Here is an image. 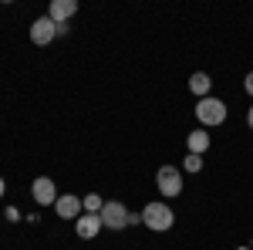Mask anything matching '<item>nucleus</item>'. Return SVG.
Here are the masks:
<instances>
[{
	"instance_id": "nucleus-1",
	"label": "nucleus",
	"mask_w": 253,
	"mask_h": 250,
	"mask_svg": "<svg viewBox=\"0 0 253 250\" xmlns=\"http://www.w3.org/2000/svg\"><path fill=\"white\" fill-rule=\"evenodd\" d=\"M142 223L152 233H166V230H172L175 213L166 200H152V203H145V210H142Z\"/></svg>"
},
{
	"instance_id": "nucleus-2",
	"label": "nucleus",
	"mask_w": 253,
	"mask_h": 250,
	"mask_svg": "<svg viewBox=\"0 0 253 250\" xmlns=\"http://www.w3.org/2000/svg\"><path fill=\"white\" fill-rule=\"evenodd\" d=\"M230 115V108H226V101H219V98H199L196 101V122H199V129H216V125H223Z\"/></svg>"
},
{
	"instance_id": "nucleus-3",
	"label": "nucleus",
	"mask_w": 253,
	"mask_h": 250,
	"mask_svg": "<svg viewBox=\"0 0 253 250\" xmlns=\"http://www.w3.org/2000/svg\"><path fill=\"white\" fill-rule=\"evenodd\" d=\"M156 190L162 193V200H175L179 193L186 190L182 186V169H175L172 162L169 166H159L156 169Z\"/></svg>"
},
{
	"instance_id": "nucleus-4",
	"label": "nucleus",
	"mask_w": 253,
	"mask_h": 250,
	"mask_svg": "<svg viewBox=\"0 0 253 250\" xmlns=\"http://www.w3.org/2000/svg\"><path fill=\"white\" fill-rule=\"evenodd\" d=\"M101 227L105 230H125L128 227V206L125 203H118V200H105V206H101Z\"/></svg>"
},
{
	"instance_id": "nucleus-5",
	"label": "nucleus",
	"mask_w": 253,
	"mask_h": 250,
	"mask_svg": "<svg viewBox=\"0 0 253 250\" xmlns=\"http://www.w3.org/2000/svg\"><path fill=\"white\" fill-rule=\"evenodd\" d=\"M31 196H34V203L38 206H54L58 203V186H54V179L51 176H38L34 183H31Z\"/></svg>"
},
{
	"instance_id": "nucleus-6",
	"label": "nucleus",
	"mask_w": 253,
	"mask_h": 250,
	"mask_svg": "<svg viewBox=\"0 0 253 250\" xmlns=\"http://www.w3.org/2000/svg\"><path fill=\"white\" fill-rule=\"evenodd\" d=\"M58 38V24L47 17H38L34 24H31V44H38V48H44V44H51V41Z\"/></svg>"
},
{
	"instance_id": "nucleus-7",
	"label": "nucleus",
	"mask_w": 253,
	"mask_h": 250,
	"mask_svg": "<svg viewBox=\"0 0 253 250\" xmlns=\"http://www.w3.org/2000/svg\"><path fill=\"white\" fill-rule=\"evenodd\" d=\"M101 230L105 227H101V216L98 213H81L78 220H75V233H78L81 240H95Z\"/></svg>"
},
{
	"instance_id": "nucleus-8",
	"label": "nucleus",
	"mask_w": 253,
	"mask_h": 250,
	"mask_svg": "<svg viewBox=\"0 0 253 250\" xmlns=\"http://www.w3.org/2000/svg\"><path fill=\"white\" fill-rule=\"evenodd\" d=\"M75 14H78V0H51L47 3V17L54 24H68Z\"/></svg>"
},
{
	"instance_id": "nucleus-9",
	"label": "nucleus",
	"mask_w": 253,
	"mask_h": 250,
	"mask_svg": "<svg viewBox=\"0 0 253 250\" xmlns=\"http://www.w3.org/2000/svg\"><path fill=\"white\" fill-rule=\"evenodd\" d=\"M54 213H58L61 220H78L84 206H81V196H71V193H64L58 196V203H54Z\"/></svg>"
},
{
	"instance_id": "nucleus-10",
	"label": "nucleus",
	"mask_w": 253,
	"mask_h": 250,
	"mask_svg": "<svg viewBox=\"0 0 253 250\" xmlns=\"http://www.w3.org/2000/svg\"><path fill=\"white\" fill-rule=\"evenodd\" d=\"M210 129H193V132L186 135V149L193 155H206V149H210Z\"/></svg>"
},
{
	"instance_id": "nucleus-11",
	"label": "nucleus",
	"mask_w": 253,
	"mask_h": 250,
	"mask_svg": "<svg viewBox=\"0 0 253 250\" xmlns=\"http://www.w3.org/2000/svg\"><path fill=\"white\" fill-rule=\"evenodd\" d=\"M189 92L196 95V101H199V98H210V92H213V78L206 75V71H193V75H189Z\"/></svg>"
},
{
	"instance_id": "nucleus-12",
	"label": "nucleus",
	"mask_w": 253,
	"mask_h": 250,
	"mask_svg": "<svg viewBox=\"0 0 253 250\" xmlns=\"http://www.w3.org/2000/svg\"><path fill=\"white\" fill-rule=\"evenodd\" d=\"M81 206H84V213H101L105 200H101L98 193H88V196H81Z\"/></svg>"
},
{
	"instance_id": "nucleus-13",
	"label": "nucleus",
	"mask_w": 253,
	"mask_h": 250,
	"mask_svg": "<svg viewBox=\"0 0 253 250\" xmlns=\"http://www.w3.org/2000/svg\"><path fill=\"white\" fill-rule=\"evenodd\" d=\"M199 169H203V155L186 152V159H182V173H199Z\"/></svg>"
},
{
	"instance_id": "nucleus-14",
	"label": "nucleus",
	"mask_w": 253,
	"mask_h": 250,
	"mask_svg": "<svg viewBox=\"0 0 253 250\" xmlns=\"http://www.w3.org/2000/svg\"><path fill=\"white\" fill-rule=\"evenodd\" d=\"M3 216H7L10 223H17V220H20V210H17V206H7V213H3Z\"/></svg>"
},
{
	"instance_id": "nucleus-15",
	"label": "nucleus",
	"mask_w": 253,
	"mask_h": 250,
	"mask_svg": "<svg viewBox=\"0 0 253 250\" xmlns=\"http://www.w3.org/2000/svg\"><path fill=\"white\" fill-rule=\"evenodd\" d=\"M243 92H247V95L253 98V71H250V75H247V78H243Z\"/></svg>"
},
{
	"instance_id": "nucleus-16",
	"label": "nucleus",
	"mask_w": 253,
	"mask_h": 250,
	"mask_svg": "<svg viewBox=\"0 0 253 250\" xmlns=\"http://www.w3.org/2000/svg\"><path fill=\"white\" fill-rule=\"evenodd\" d=\"M138 223H142V213H132V210H128V227H138Z\"/></svg>"
},
{
	"instance_id": "nucleus-17",
	"label": "nucleus",
	"mask_w": 253,
	"mask_h": 250,
	"mask_svg": "<svg viewBox=\"0 0 253 250\" xmlns=\"http://www.w3.org/2000/svg\"><path fill=\"white\" fill-rule=\"evenodd\" d=\"M247 125L253 129V105H250V112H247Z\"/></svg>"
},
{
	"instance_id": "nucleus-18",
	"label": "nucleus",
	"mask_w": 253,
	"mask_h": 250,
	"mask_svg": "<svg viewBox=\"0 0 253 250\" xmlns=\"http://www.w3.org/2000/svg\"><path fill=\"white\" fill-rule=\"evenodd\" d=\"M3 190H7V183H3V176H0V196H3Z\"/></svg>"
}]
</instances>
